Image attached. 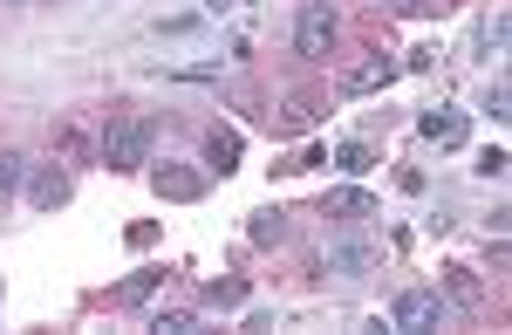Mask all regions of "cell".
Instances as JSON below:
<instances>
[{"label": "cell", "instance_id": "6da1fadb", "mask_svg": "<svg viewBox=\"0 0 512 335\" xmlns=\"http://www.w3.org/2000/svg\"><path fill=\"white\" fill-rule=\"evenodd\" d=\"M103 165L110 171H144L151 165V124L130 117V110H110V124H103Z\"/></svg>", "mask_w": 512, "mask_h": 335}, {"label": "cell", "instance_id": "7a4b0ae2", "mask_svg": "<svg viewBox=\"0 0 512 335\" xmlns=\"http://www.w3.org/2000/svg\"><path fill=\"white\" fill-rule=\"evenodd\" d=\"M335 42H342V14H335V0H308L301 21H294V55H301V62H328Z\"/></svg>", "mask_w": 512, "mask_h": 335}, {"label": "cell", "instance_id": "3957f363", "mask_svg": "<svg viewBox=\"0 0 512 335\" xmlns=\"http://www.w3.org/2000/svg\"><path fill=\"white\" fill-rule=\"evenodd\" d=\"M444 315H451V308H444V294H437V288H403L390 301V329L396 335H424V329H437Z\"/></svg>", "mask_w": 512, "mask_h": 335}, {"label": "cell", "instance_id": "277c9868", "mask_svg": "<svg viewBox=\"0 0 512 335\" xmlns=\"http://www.w3.org/2000/svg\"><path fill=\"white\" fill-rule=\"evenodd\" d=\"M205 178L212 171H198V165H158L151 171V192H158L164 206H198L205 199Z\"/></svg>", "mask_w": 512, "mask_h": 335}, {"label": "cell", "instance_id": "5b68a950", "mask_svg": "<svg viewBox=\"0 0 512 335\" xmlns=\"http://www.w3.org/2000/svg\"><path fill=\"white\" fill-rule=\"evenodd\" d=\"M76 199V178L62 165H41V171H28V206L35 212H55V206H69Z\"/></svg>", "mask_w": 512, "mask_h": 335}, {"label": "cell", "instance_id": "8992f818", "mask_svg": "<svg viewBox=\"0 0 512 335\" xmlns=\"http://www.w3.org/2000/svg\"><path fill=\"white\" fill-rule=\"evenodd\" d=\"M396 76H403V62H390V55H376V62H355V69H342V96H369V89H390Z\"/></svg>", "mask_w": 512, "mask_h": 335}, {"label": "cell", "instance_id": "52a82bcc", "mask_svg": "<svg viewBox=\"0 0 512 335\" xmlns=\"http://www.w3.org/2000/svg\"><path fill=\"white\" fill-rule=\"evenodd\" d=\"M424 144H437V151H458L465 137H472V124H465V110H424Z\"/></svg>", "mask_w": 512, "mask_h": 335}, {"label": "cell", "instance_id": "ba28073f", "mask_svg": "<svg viewBox=\"0 0 512 335\" xmlns=\"http://www.w3.org/2000/svg\"><path fill=\"white\" fill-rule=\"evenodd\" d=\"M328 274H349V281L376 274V247H369V240H335V247H328Z\"/></svg>", "mask_w": 512, "mask_h": 335}, {"label": "cell", "instance_id": "9c48e42d", "mask_svg": "<svg viewBox=\"0 0 512 335\" xmlns=\"http://www.w3.org/2000/svg\"><path fill=\"white\" fill-rule=\"evenodd\" d=\"M239 151H246V144H239L233 124H212V130H205V171H219V178L239 171Z\"/></svg>", "mask_w": 512, "mask_h": 335}, {"label": "cell", "instance_id": "30bf717a", "mask_svg": "<svg viewBox=\"0 0 512 335\" xmlns=\"http://www.w3.org/2000/svg\"><path fill=\"white\" fill-rule=\"evenodd\" d=\"M321 212H328V219H369L376 199H369V192H355V185H342V192H328V199H321Z\"/></svg>", "mask_w": 512, "mask_h": 335}, {"label": "cell", "instance_id": "8fae6325", "mask_svg": "<svg viewBox=\"0 0 512 335\" xmlns=\"http://www.w3.org/2000/svg\"><path fill=\"white\" fill-rule=\"evenodd\" d=\"M246 240H253V247H280V240H287V212L260 206V212H253V226H246Z\"/></svg>", "mask_w": 512, "mask_h": 335}, {"label": "cell", "instance_id": "7c38bea8", "mask_svg": "<svg viewBox=\"0 0 512 335\" xmlns=\"http://www.w3.org/2000/svg\"><path fill=\"white\" fill-rule=\"evenodd\" d=\"M315 117H321L315 103H308V96H294V103H287V110L274 117V137H301V130L315 124Z\"/></svg>", "mask_w": 512, "mask_h": 335}, {"label": "cell", "instance_id": "4fadbf2b", "mask_svg": "<svg viewBox=\"0 0 512 335\" xmlns=\"http://www.w3.org/2000/svg\"><path fill=\"white\" fill-rule=\"evenodd\" d=\"M444 288H451V301H465V308H478V301H485V288H478L472 267H444Z\"/></svg>", "mask_w": 512, "mask_h": 335}, {"label": "cell", "instance_id": "5bb4252c", "mask_svg": "<svg viewBox=\"0 0 512 335\" xmlns=\"http://www.w3.org/2000/svg\"><path fill=\"white\" fill-rule=\"evenodd\" d=\"M335 165L349 171V178H362V171L376 165V151H369V144H362V137H349V144H342V151H335Z\"/></svg>", "mask_w": 512, "mask_h": 335}, {"label": "cell", "instance_id": "9a60e30c", "mask_svg": "<svg viewBox=\"0 0 512 335\" xmlns=\"http://www.w3.org/2000/svg\"><path fill=\"white\" fill-rule=\"evenodd\" d=\"M158 288H164V274H158V267H144V274H130V281L117 288V301H151Z\"/></svg>", "mask_w": 512, "mask_h": 335}, {"label": "cell", "instance_id": "2e32d148", "mask_svg": "<svg viewBox=\"0 0 512 335\" xmlns=\"http://www.w3.org/2000/svg\"><path fill=\"white\" fill-rule=\"evenodd\" d=\"M21 185H28V158H21V151H0V199L21 192Z\"/></svg>", "mask_w": 512, "mask_h": 335}, {"label": "cell", "instance_id": "e0dca14e", "mask_svg": "<svg viewBox=\"0 0 512 335\" xmlns=\"http://www.w3.org/2000/svg\"><path fill=\"white\" fill-rule=\"evenodd\" d=\"M151 329H158V335H192L198 315H192V308H158V322H151Z\"/></svg>", "mask_w": 512, "mask_h": 335}, {"label": "cell", "instance_id": "ac0fdd59", "mask_svg": "<svg viewBox=\"0 0 512 335\" xmlns=\"http://www.w3.org/2000/svg\"><path fill=\"white\" fill-rule=\"evenodd\" d=\"M205 301H212V308H239V301H246V281H212Z\"/></svg>", "mask_w": 512, "mask_h": 335}, {"label": "cell", "instance_id": "d6986e66", "mask_svg": "<svg viewBox=\"0 0 512 335\" xmlns=\"http://www.w3.org/2000/svg\"><path fill=\"white\" fill-rule=\"evenodd\" d=\"M506 165H512V158H506V151H499V144H492V151H478V178H506Z\"/></svg>", "mask_w": 512, "mask_h": 335}, {"label": "cell", "instance_id": "ffe728a7", "mask_svg": "<svg viewBox=\"0 0 512 335\" xmlns=\"http://www.w3.org/2000/svg\"><path fill=\"white\" fill-rule=\"evenodd\" d=\"M506 103H512V96H506V83H492V89H485V103H478V110H492V124H506V117H512Z\"/></svg>", "mask_w": 512, "mask_h": 335}, {"label": "cell", "instance_id": "44dd1931", "mask_svg": "<svg viewBox=\"0 0 512 335\" xmlns=\"http://www.w3.org/2000/svg\"><path fill=\"white\" fill-rule=\"evenodd\" d=\"M226 7H233V0H198V14H205V21H212V14H226Z\"/></svg>", "mask_w": 512, "mask_h": 335}, {"label": "cell", "instance_id": "7402d4cb", "mask_svg": "<svg viewBox=\"0 0 512 335\" xmlns=\"http://www.w3.org/2000/svg\"><path fill=\"white\" fill-rule=\"evenodd\" d=\"M390 7H403V14H417V7H431V0H390Z\"/></svg>", "mask_w": 512, "mask_h": 335}, {"label": "cell", "instance_id": "603a6c76", "mask_svg": "<svg viewBox=\"0 0 512 335\" xmlns=\"http://www.w3.org/2000/svg\"><path fill=\"white\" fill-rule=\"evenodd\" d=\"M14 7H28V0H14Z\"/></svg>", "mask_w": 512, "mask_h": 335}]
</instances>
